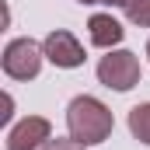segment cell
I'll return each mask as SVG.
<instances>
[{
	"label": "cell",
	"mask_w": 150,
	"mask_h": 150,
	"mask_svg": "<svg viewBox=\"0 0 150 150\" xmlns=\"http://www.w3.org/2000/svg\"><path fill=\"white\" fill-rule=\"evenodd\" d=\"M67 129L77 143L84 147H94V143H105L115 129L112 108L105 101H98L94 94H77L74 101L67 105Z\"/></svg>",
	"instance_id": "6da1fadb"
},
{
	"label": "cell",
	"mask_w": 150,
	"mask_h": 150,
	"mask_svg": "<svg viewBox=\"0 0 150 150\" xmlns=\"http://www.w3.org/2000/svg\"><path fill=\"white\" fill-rule=\"evenodd\" d=\"M42 59H45V49L35 38H11L4 45L0 67L11 80H35L38 70H42Z\"/></svg>",
	"instance_id": "7a4b0ae2"
},
{
	"label": "cell",
	"mask_w": 150,
	"mask_h": 150,
	"mask_svg": "<svg viewBox=\"0 0 150 150\" xmlns=\"http://www.w3.org/2000/svg\"><path fill=\"white\" fill-rule=\"evenodd\" d=\"M98 80L112 91H133L140 84V59L129 49H108V56L98 59Z\"/></svg>",
	"instance_id": "3957f363"
},
{
	"label": "cell",
	"mask_w": 150,
	"mask_h": 150,
	"mask_svg": "<svg viewBox=\"0 0 150 150\" xmlns=\"http://www.w3.org/2000/svg\"><path fill=\"white\" fill-rule=\"evenodd\" d=\"M42 49H45V59L52 63V67H59V70H77V67H84V45L77 42L74 32H67V28H56V32H49V35L42 38Z\"/></svg>",
	"instance_id": "277c9868"
},
{
	"label": "cell",
	"mask_w": 150,
	"mask_h": 150,
	"mask_svg": "<svg viewBox=\"0 0 150 150\" xmlns=\"http://www.w3.org/2000/svg\"><path fill=\"white\" fill-rule=\"evenodd\" d=\"M52 140V126L45 115H25L18 126L7 129V150H42Z\"/></svg>",
	"instance_id": "5b68a950"
},
{
	"label": "cell",
	"mask_w": 150,
	"mask_h": 150,
	"mask_svg": "<svg viewBox=\"0 0 150 150\" xmlns=\"http://www.w3.org/2000/svg\"><path fill=\"white\" fill-rule=\"evenodd\" d=\"M87 38H91V45H98V49H115V45L126 38V28L115 21L112 14H91V21H87Z\"/></svg>",
	"instance_id": "8992f818"
},
{
	"label": "cell",
	"mask_w": 150,
	"mask_h": 150,
	"mask_svg": "<svg viewBox=\"0 0 150 150\" xmlns=\"http://www.w3.org/2000/svg\"><path fill=\"white\" fill-rule=\"evenodd\" d=\"M129 133H133V140H140L143 147H150V101L129 108Z\"/></svg>",
	"instance_id": "52a82bcc"
},
{
	"label": "cell",
	"mask_w": 150,
	"mask_h": 150,
	"mask_svg": "<svg viewBox=\"0 0 150 150\" xmlns=\"http://www.w3.org/2000/svg\"><path fill=\"white\" fill-rule=\"evenodd\" d=\"M119 7L126 11V18L140 28H150V0H119Z\"/></svg>",
	"instance_id": "ba28073f"
},
{
	"label": "cell",
	"mask_w": 150,
	"mask_h": 150,
	"mask_svg": "<svg viewBox=\"0 0 150 150\" xmlns=\"http://www.w3.org/2000/svg\"><path fill=\"white\" fill-rule=\"evenodd\" d=\"M42 150H87V147H84V143H77L74 136H52Z\"/></svg>",
	"instance_id": "9c48e42d"
},
{
	"label": "cell",
	"mask_w": 150,
	"mask_h": 150,
	"mask_svg": "<svg viewBox=\"0 0 150 150\" xmlns=\"http://www.w3.org/2000/svg\"><path fill=\"white\" fill-rule=\"evenodd\" d=\"M11 115H14V98H11V94H4V115H0V122L7 126V122H11Z\"/></svg>",
	"instance_id": "30bf717a"
},
{
	"label": "cell",
	"mask_w": 150,
	"mask_h": 150,
	"mask_svg": "<svg viewBox=\"0 0 150 150\" xmlns=\"http://www.w3.org/2000/svg\"><path fill=\"white\" fill-rule=\"evenodd\" d=\"M77 4H119V0H77Z\"/></svg>",
	"instance_id": "8fae6325"
},
{
	"label": "cell",
	"mask_w": 150,
	"mask_h": 150,
	"mask_svg": "<svg viewBox=\"0 0 150 150\" xmlns=\"http://www.w3.org/2000/svg\"><path fill=\"white\" fill-rule=\"evenodd\" d=\"M147 56H150V38H147Z\"/></svg>",
	"instance_id": "7c38bea8"
}]
</instances>
